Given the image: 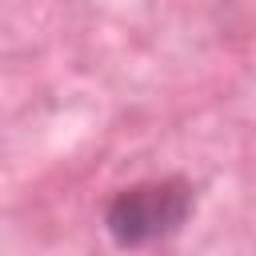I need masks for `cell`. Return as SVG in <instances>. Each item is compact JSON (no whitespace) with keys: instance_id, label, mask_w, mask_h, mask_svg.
Wrapping results in <instances>:
<instances>
[{"instance_id":"obj_1","label":"cell","mask_w":256,"mask_h":256,"mask_svg":"<svg viewBox=\"0 0 256 256\" xmlns=\"http://www.w3.org/2000/svg\"><path fill=\"white\" fill-rule=\"evenodd\" d=\"M188 208H192L188 184H180V180H152V184L124 188L108 204L104 224H108L116 244L140 248V244H152V240L176 232L188 220Z\"/></svg>"}]
</instances>
